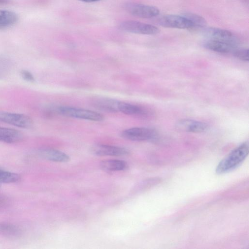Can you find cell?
Wrapping results in <instances>:
<instances>
[{"instance_id":"26","label":"cell","mask_w":249,"mask_h":249,"mask_svg":"<svg viewBox=\"0 0 249 249\" xmlns=\"http://www.w3.org/2000/svg\"></svg>"},{"instance_id":"1","label":"cell","mask_w":249,"mask_h":249,"mask_svg":"<svg viewBox=\"0 0 249 249\" xmlns=\"http://www.w3.org/2000/svg\"><path fill=\"white\" fill-rule=\"evenodd\" d=\"M249 151L248 142H244L233 149L218 164L215 172L222 174L231 171L239 166L246 159Z\"/></svg>"},{"instance_id":"16","label":"cell","mask_w":249,"mask_h":249,"mask_svg":"<svg viewBox=\"0 0 249 249\" xmlns=\"http://www.w3.org/2000/svg\"><path fill=\"white\" fill-rule=\"evenodd\" d=\"M118 101L108 98H98L94 102L96 107L99 109L110 112L119 111L118 105Z\"/></svg>"},{"instance_id":"13","label":"cell","mask_w":249,"mask_h":249,"mask_svg":"<svg viewBox=\"0 0 249 249\" xmlns=\"http://www.w3.org/2000/svg\"><path fill=\"white\" fill-rule=\"evenodd\" d=\"M23 139L22 133L18 130L0 126V142L14 143L21 142Z\"/></svg>"},{"instance_id":"25","label":"cell","mask_w":249,"mask_h":249,"mask_svg":"<svg viewBox=\"0 0 249 249\" xmlns=\"http://www.w3.org/2000/svg\"><path fill=\"white\" fill-rule=\"evenodd\" d=\"M9 0H0V4H5L8 3Z\"/></svg>"},{"instance_id":"5","label":"cell","mask_w":249,"mask_h":249,"mask_svg":"<svg viewBox=\"0 0 249 249\" xmlns=\"http://www.w3.org/2000/svg\"><path fill=\"white\" fill-rule=\"evenodd\" d=\"M121 136L125 139L132 141H147L155 139L156 133L151 128L133 127L123 131Z\"/></svg>"},{"instance_id":"8","label":"cell","mask_w":249,"mask_h":249,"mask_svg":"<svg viewBox=\"0 0 249 249\" xmlns=\"http://www.w3.org/2000/svg\"><path fill=\"white\" fill-rule=\"evenodd\" d=\"M203 33L209 39L228 42L235 45L236 39L230 31L217 28H205Z\"/></svg>"},{"instance_id":"3","label":"cell","mask_w":249,"mask_h":249,"mask_svg":"<svg viewBox=\"0 0 249 249\" xmlns=\"http://www.w3.org/2000/svg\"><path fill=\"white\" fill-rule=\"evenodd\" d=\"M0 122L21 128H30L33 126L32 119L28 115L0 111Z\"/></svg>"},{"instance_id":"6","label":"cell","mask_w":249,"mask_h":249,"mask_svg":"<svg viewBox=\"0 0 249 249\" xmlns=\"http://www.w3.org/2000/svg\"><path fill=\"white\" fill-rule=\"evenodd\" d=\"M125 8L130 14L141 18H152L160 13L159 10L155 6L141 3H129L126 4Z\"/></svg>"},{"instance_id":"22","label":"cell","mask_w":249,"mask_h":249,"mask_svg":"<svg viewBox=\"0 0 249 249\" xmlns=\"http://www.w3.org/2000/svg\"><path fill=\"white\" fill-rule=\"evenodd\" d=\"M233 55L240 60L249 61V50L246 49H235L233 52Z\"/></svg>"},{"instance_id":"11","label":"cell","mask_w":249,"mask_h":249,"mask_svg":"<svg viewBox=\"0 0 249 249\" xmlns=\"http://www.w3.org/2000/svg\"><path fill=\"white\" fill-rule=\"evenodd\" d=\"M204 47L209 50L217 53H233L236 49L234 45L221 41L209 39L205 41Z\"/></svg>"},{"instance_id":"21","label":"cell","mask_w":249,"mask_h":249,"mask_svg":"<svg viewBox=\"0 0 249 249\" xmlns=\"http://www.w3.org/2000/svg\"><path fill=\"white\" fill-rule=\"evenodd\" d=\"M20 179L19 175L0 169V182L12 183Z\"/></svg>"},{"instance_id":"7","label":"cell","mask_w":249,"mask_h":249,"mask_svg":"<svg viewBox=\"0 0 249 249\" xmlns=\"http://www.w3.org/2000/svg\"><path fill=\"white\" fill-rule=\"evenodd\" d=\"M158 23L161 26L168 28L188 29L192 28L190 21L183 16L165 15L158 19Z\"/></svg>"},{"instance_id":"14","label":"cell","mask_w":249,"mask_h":249,"mask_svg":"<svg viewBox=\"0 0 249 249\" xmlns=\"http://www.w3.org/2000/svg\"><path fill=\"white\" fill-rule=\"evenodd\" d=\"M118 111L128 115L144 116L146 115L147 110L144 108L123 102H119Z\"/></svg>"},{"instance_id":"10","label":"cell","mask_w":249,"mask_h":249,"mask_svg":"<svg viewBox=\"0 0 249 249\" xmlns=\"http://www.w3.org/2000/svg\"><path fill=\"white\" fill-rule=\"evenodd\" d=\"M176 126L183 131L195 133L205 132L208 128V124L204 122L191 119L181 120L177 123Z\"/></svg>"},{"instance_id":"20","label":"cell","mask_w":249,"mask_h":249,"mask_svg":"<svg viewBox=\"0 0 249 249\" xmlns=\"http://www.w3.org/2000/svg\"><path fill=\"white\" fill-rule=\"evenodd\" d=\"M12 68L11 60L4 56H0V79L7 76Z\"/></svg>"},{"instance_id":"2","label":"cell","mask_w":249,"mask_h":249,"mask_svg":"<svg viewBox=\"0 0 249 249\" xmlns=\"http://www.w3.org/2000/svg\"><path fill=\"white\" fill-rule=\"evenodd\" d=\"M55 111L64 116L74 118L96 122H101L104 119V117L97 112L71 107L60 106L55 109Z\"/></svg>"},{"instance_id":"24","label":"cell","mask_w":249,"mask_h":249,"mask_svg":"<svg viewBox=\"0 0 249 249\" xmlns=\"http://www.w3.org/2000/svg\"><path fill=\"white\" fill-rule=\"evenodd\" d=\"M79 1H81L83 2H95L97 1L101 0H78Z\"/></svg>"},{"instance_id":"18","label":"cell","mask_w":249,"mask_h":249,"mask_svg":"<svg viewBox=\"0 0 249 249\" xmlns=\"http://www.w3.org/2000/svg\"><path fill=\"white\" fill-rule=\"evenodd\" d=\"M18 226L8 222H0V233L9 237H17L21 233Z\"/></svg>"},{"instance_id":"19","label":"cell","mask_w":249,"mask_h":249,"mask_svg":"<svg viewBox=\"0 0 249 249\" xmlns=\"http://www.w3.org/2000/svg\"><path fill=\"white\" fill-rule=\"evenodd\" d=\"M191 23L192 30H200L206 26L207 22L202 17L196 14L187 13L183 15Z\"/></svg>"},{"instance_id":"4","label":"cell","mask_w":249,"mask_h":249,"mask_svg":"<svg viewBox=\"0 0 249 249\" xmlns=\"http://www.w3.org/2000/svg\"><path fill=\"white\" fill-rule=\"evenodd\" d=\"M119 28L125 32L142 35H156L160 30L151 24L134 20H125L122 22Z\"/></svg>"},{"instance_id":"9","label":"cell","mask_w":249,"mask_h":249,"mask_svg":"<svg viewBox=\"0 0 249 249\" xmlns=\"http://www.w3.org/2000/svg\"><path fill=\"white\" fill-rule=\"evenodd\" d=\"M92 151L96 155L99 156H119L128 155V149L117 146L106 144H97L92 148Z\"/></svg>"},{"instance_id":"17","label":"cell","mask_w":249,"mask_h":249,"mask_svg":"<svg viewBox=\"0 0 249 249\" xmlns=\"http://www.w3.org/2000/svg\"><path fill=\"white\" fill-rule=\"evenodd\" d=\"M100 166L103 170L107 171H118L126 169L128 165L124 160H108L102 161L100 163Z\"/></svg>"},{"instance_id":"23","label":"cell","mask_w":249,"mask_h":249,"mask_svg":"<svg viewBox=\"0 0 249 249\" xmlns=\"http://www.w3.org/2000/svg\"><path fill=\"white\" fill-rule=\"evenodd\" d=\"M20 75L22 78L27 82L33 83L35 81V79L33 74L28 70H21L20 71Z\"/></svg>"},{"instance_id":"12","label":"cell","mask_w":249,"mask_h":249,"mask_svg":"<svg viewBox=\"0 0 249 249\" xmlns=\"http://www.w3.org/2000/svg\"><path fill=\"white\" fill-rule=\"evenodd\" d=\"M38 153L42 158L53 161L65 162L70 160V158L66 154L52 148L41 149Z\"/></svg>"},{"instance_id":"15","label":"cell","mask_w":249,"mask_h":249,"mask_svg":"<svg viewBox=\"0 0 249 249\" xmlns=\"http://www.w3.org/2000/svg\"><path fill=\"white\" fill-rule=\"evenodd\" d=\"M18 15L11 11L0 10V30L9 28L18 21Z\"/></svg>"}]
</instances>
